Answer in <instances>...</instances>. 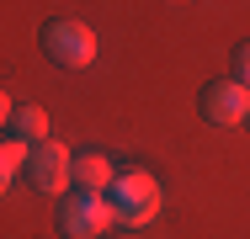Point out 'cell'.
Returning <instances> with one entry per match:
<instances>
[{"mask_svg":"<svg viewBox=\"0 0 250 239\" xmlns=\"http://www.w3.org/2000/svg\"><path fill=\"white\" fill-rule=\"evenodd\" d=\"M106 207H112V223L144 229L154 213H160V181H154L149 170H123V176L106 186Z\"/></svg>","mask_w":250,"mask_h":239,"instance_id":"6da1fadb","label":"cell"},{"mask_svg":"<svg viewBox=\"0 0 250 239\" xmlns=\"http://www.w3.org/2000/svg\"><path fill=\"white\" fill-rule=\"evenodd\" d=\"M38 43H43V53H48L59 69H85L96 59V32L85 21H75V16H53Z\"/></svg>","mask_w":250,"mask_h":239,"instance_id":"7a4b0ae2","label":"cell"},{"mask_svg":"<svg viewBox=\"0 0 250 239\" xmlns=\"http://www.w3.org/2000/svg\"><path fill=\"white\" fill-rule=\"evenodd\" d=\"M106 223H112L106 197L75 191V186H69V197H59V234H64V239H101Z\"/></svg>","mask_w":250,"mask_h":239,"instance_id":"3957f363","label":"cell"},{"mask_svg":"<svg viewBox=\"0 0 250 239\" xmlns=\"http://www.w3.org/2000/svg\"><path fill=\"white\" fill-rule=\"evenodd\" d=\"M197 106H202V117L208 122H218V128H234V122H245L250 117V91L229 75V80H208L197 96Z\"/></svg>","mask_w":250,"mask_h":239,"instance_id":"277c9868","label":"cell"},{"mask_svg":"<svg viewBox=\"0 0 250 239\" xmlns=\"http://www.w3.org/2000/svg\"><path fill=\"white\" fill-rule=\"evenodd\" d=\"M69 165H75V154H69L64 143L43 139L32 154H27V181L38 191H48V197H59V191H69Z\"/></svg>","mask_w":250,"mask_h":239,"instance_id":"5b68a950","label":"cell"},{"mask_svg":"<svg viewBox=\"0 0 250 239\" xmlns=\"http://www.w3.org/2000/svg\"><path fill=\"white\" fill-rule=\"evenodd\" d=\"M112 181H117V170H112L106 154H96V149L75 154V165H69V186H75V191H96V197H106Z\"/></svg>","mask_w":250,"mask_h":239,"instance_id":"8992f818","label":"cell"},{"mask_svg":"<svg viewBox=\"0 0 250 239\" xmlns=\"http://www.w3.org/2000/svg\"><path fill=\"white\" fill-rule=\"evenodd\" d=\"M5 139L38 149V143L48 139V112H43V106H16V112H11V122H5Z\"/></svg>","mask_w":250,"mask_h":239,"instance_id":"52a82bcc","label":"cell"},{"mask_svg":"<svg viewBox=\"0 0 250 239\" xmlns=\"http://www.w3.org/2000/svg\"><path fill=\"white\" fill-rule=\"evenodd\" d=\"M27 143H16V139H0V197H5V186H11V176H16V165H27Z\"/></svg>","mask_w":250,"mask_h":239,"instance_id":"ba28073f","label":"cell"},{"mask_svg":"<svg viewBox=\"0 0 250 239\" xmlns=\"http://www.w3.org/2000/svg\"><path fill=\"white\" fill-rule=\"evenodd\" d=\"M234 80L250 91V43H240V48H234Z\"/></svg>","mask_w":250,"mask_h":239,"instance_id":"9c48e42d","label":"cell"},{"mask_svg":"<svg viewBox=\"0 0 250 239\" xmlns=\"http://www.w3.org/2000/svg\"><path fill=\"white\" fill-rule=\"evenodd\" d=\"M11 112H16V106H11V101H5V91H0V128L11 122Z\"/></svg>","mask_w":250,"mask_h":239,"instance_id":"30bf717a","label":"cell"},{"mask_svg":"<svg viewBox=\"0 0 250 239\" xmlns=\"http://www.w3.org/2000/svg\"><path fill=\"white\" fill-rule=\"evenodd\" d=\"M245 122H250V117H245Z\"/></svg>","mask_w":250,"mask_h":239,"instance_id":"8fae6325","label":"cell"}]
</instances>
